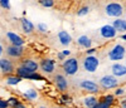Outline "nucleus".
I'll use <instances>...</instances> for the list:
<instances>
[{"label":"nucleus","instance_id":"nucleus-1","mask_svg":"<svg viewBox=\"0 0 126 108\" xmlns=\"http://www.w3.org/2000/svg\"><path fill=\"white\" fill-rule=\"evenodd\" d=\"M62 72L66 77H73L79 72V60L76 57H69L64 62H62Z\"/></svg>","mask_w":126,"mask_h":108},{"label":"nucleus","instance_id":"nucleus-2","mask_svg":"<svg viewBox=\"0 0 126 108\" xmlns=\"http://www.w3.org/2000/svg\"><path fill=\"white\" fill-rule=\"evenodd\" d=\"M103 10H105V14L107 16L119 19L122 16V14L125 12V6L119 1H109L107 4H105Z\"/></svg>","mask_w":126,"mask_h":108},{"label":"nucleus","instance_id":"nucleus-3","mask_svg":"<svg viewBox=\"0 0 126 108\" xmlns=\"http://www.w3.org/2000/svg\"><path fill=\"white\" fill-rule=\"evenodd\" d=\"M126 57V48L125 45L116 43L109 52H107V58L113 63H121Z\"/></svg>","mask_w":126,"mask_h":108},{"label":"nucleus","instance_id":"nucleus-4","mask_svg":"<svg viewBox=\"0 0 126 108\" xmlns=\"http://www.w3.org/2000/svg\"><path fill=\"white\" fill-rule=\"evenodd\" d=\"M100 67V58L97 55H85L82 59V69L87 73H96Z\"/></svg>","mask_w":126,"mask_h":108},{"label":"nucleus","instance_id":"nucleus-5","mask_svg":"<svg viewBox=\"0 0 126 108\" xmlns=\"http://www.w3.org/2000/svg\"><path fill=\"white\" fill-rule=\"evenodd\" d=\"M119 79L116 77H113L112 74H106V75H103V77L100 78V82H98V85H100V88L101 91H105V92H107V91H111V89H116L119 87Z\"/></svg>","mask_w":126,"mask_h":108},{"label":"nucleus","instance_id":"nucleus-6","mask_svg":"<svg viewBox=\"0 0 126 108\" xmlns=\"http://www.w3.org/2000/svg\"><path fill=\"white\" fill-rule=\"evenodd\" d=\"M39 69L47 75H53L57 69V60L50 57L42 58L39 62Z\"/></svg>","mask_w":126,"mask_h":108},{"label":"nucleus","instance_id":"nucleus-7","mask_svg":"<svg viewBox=\"0 0 126 108\" xmlns=\"http://www.w3.org/2000/svg\"><path fill=\"white\" fill-rule=\"evenodd\" d=\"M52 78H53L52 81H53V84H54V87L58 92L67 93V91L69 88V82H68V78L63 73H54Z\"/></svg>","mask_w":126,"mask_h":108},{"label":"nucleus","instance_id":"nucleus-8","mask_svg":"<svg viewBox=\"0 0 126 108\" xmlns=\"http://www.w3.org/2000/svg\"><path fill=\"white\" fill-rule=\"evenodd\" d=\"M78 87H79L83 92H86L87 94L98 95L100 92H101V88H100L98 83H96L94 81H91V79H82V81H79Z\"/></svg>","mask_w":126,"mask_h":108},{"label":"nucleus","instance_id":"nucleus-9","mask_svg":"<svg viewBox=\"0 0 126 108\" xmlns=\"http://www.w3.org/2000/svg\"><path fill=\"white\" fill-rule=\"evenodd\" d=\"M15 64L12 59L9 58H0V72H1L5 77L8 75L15 74Z\"/></svg>","mask_w":126,"mask_h":108},{"label":"nucleus","instance_id":"nucleus-10","mask_svg":"<svg viewBox=\"0 0 126 108\" xmlns=\"http://www.w3.org/2000/svg\"><path fill=\"white\" fill-rule=\"evenodd\" d=\"M115 102H116V97L112 93H106L101 97H98V102L93 108H111Z\"/></svg>","mask_w":126,"mask_h":108},{"label":"nucleus","instance_id":"nucleus-11","mask_svg":"<svg viewBox=\"0 0 126 108\" xmlns=\"http://www.w3.org/2000/svg\"><path fill=\"white\" fill-rule=\"evenodd\" d=\"M98 33H100V37L105 40H112L116 38L117 35V31L111 24H105L102 25L100 29H98Z\"/></svg>","mask_w":126,"mask_h":108},{"label":"nucleus","instance_id":"nucleus-12","mask_svg":"<svg viewBox=\"0 0 126 108\" xmlns=\"http://www.w3.org/2000/svg\"><path fill=\"white\" fill-rule=\"evenodd\" d=\"M28 73H37L39 70V62L33 58H23L20 59V64Z\"/></svg>","mask_w":126,"mask_h":108},{"label":"nucleus","instance_id":"nucleus-13","mask_svg":"<svg viewBox=\"0 0 126 108\" xmlns=\"http://www.w3.org/2000/svg\"><path fill=\"white\" fill-rule=\"evenodd\" d=\"M25 53V48L24 47H14V45H6L5 47V54L9 58L13 59H20Z\"/></svg>","mask_w":126,"mask_h":108},{"label":"nucleus","instance_id":"nucleus-14","mask_svg":"<svg viewBox=\"0 0 126 108\" xmlns=\"http://www.w3.org/2000/svg\"><path fill=\"white\" fill-rule=\"evenodd\" d=\"M5 37H6L10 45H14V47H24L25 45L24 38L20 34L15 33V31H8V33L5 34Z\"/></svg>","mask_w":126,"mask_h":108},{"label":"nucleus","instance_id":"nucleus-15","mask_svg":"<svg viewBox=\"0 0 126 108\" xmlns=\"http://www.w3.org/2000/svg\"><path fill=\"white\" fill-rule=\"evenodd\" d=\"M57 39H58V41H59V44H61L62 47H64V48L69 47V45L72 44V41H73L72 35L68 33L67 30H64V29H62V30H59V31H58V34H57Z\"/></svg>","mask_w":126,"mask_h":108},{"label":"nucleus","instance_id":"nucleus-16","mask_svg":"<svg viewBox=\"0 0 126 108\" xmlns=\"http://www.w3.org/2000/svg\"><path fill=\"white\" fill-rule=\"evenodd\" d=\"M76 43H77V45H78L81 49H85V50L92 48V45H93L92 38H91L90 35H87V34H81V35L76 39Z\"/></svg>","mask_w":126,"mask_h":108},{"label":"nucleus","instance_id":"nucleus-17","mask_svg":"<svg viewBox=\"0 0 126 108\" xmlns=\"http://www.w3.org/2000/svg\"><path fill=\"white\" fill-rule=\"evenodd\" d=\"M111 74L113 75V77H116L117 79L122 78V77H126V64L113 63L111 66Z\"/></svg>","mask_w":126,"mask_h":108},{"label":"nucleus","instance_id":"nucleus-18","mask_svg":"<svg viewBox=\"0 0 126 108\" xmlns=\"http://www.w3.org/2000/svg\"><path fill=\"white\" fill-rule=\"evenodd\" d=\"M20 28H22L23 33L25 35H30L34 33L35 25L33 24V21H30L28 18H20Z\"/></svg>","mask_w":126,"mask_h":108},{"label":"nucleus","instance_id":"nucleus-19","mask_svg":"<svg viewBox=\"0 0 126 108\" xmlns=\"http://www.w3.org/2000/svg\"><path fill=\"white\" fill-rule=\"evenodd\" d=\"M22 97L24 98V101H27V102H35V101H38V98H39V93H38V91H37L35 88L28 87V88L22 93Z\"/></svg>","mask_w":126,"mask_h":108},{"label":"nucleus","instance_id":"nucleus-20","mask_svg":"<svg viewBox=\"0 0 126 108\" xmlns=\"http://www.w3.org/2000/svg\"><path fill=\"white\" fill-rule=\"evenodd\" d=\"M98 102V95L94 94H86L82 98V106L83 108H93Z\"/></svg>","mask_w":126,"mask_h":108},{"label":"nucleus","instance_id":"nucleus-21","mask_svg":"<svg viewBox=\"0 0 126 108\" xmlns=\"http://www.w3.org/2000/svg\"><path fill=\"white\" fill-rule=\"evenodd\" d=\"M111 25L116 29L117 33H120V34H125L126 33V19H124V18L113 19Z\"/></svg>","mask_w":126,"mask_h":108},{"label":"nucleus","instance_id":"nucleus-22","mask_svg":"<svg viewBox=\"0 0 126 108\" xmlns=\"http://www.w3.org/2000/svg\"><path fill=\"white\" fill-rule=\"evenodd\" d=\"M22 78L18 77L16 74H12V75H8V77H5V84L9 85V87H16V85H19L20 83H22Z\"/></svg>","mask_w":126,"mask_h":108},{"label":"nucleus","instance_id":"nucleus-23","mask_svg":"<svg viewBox=\"0 0 126 108\" xmlns=\"http://www.w3.org/2000/svg\"><path fill=\"white\" fill-rule=\"evenodd\" d=\"M58 103L59 106H63V107H69L73 103V98L68 93H61L59 98H58Z\"/></svg>","mask_w":126,"mask_h":108},{"label":"nucleus","instance_id":"nucleus-24","mask_svg":"<svg viewBox=\"0 0 126 108\" xmlns=\"http://www.w3.org/2000/svg\"><path fill=\"white\" fill-rule=\"evenodd\" d=\"M24 81H32V82H43V81H46V78H44V75H43V74H40V73H38V72H37V73H29Z\"/></svg>","mask_w":126,"mask_h":108},{"label":"nucleus","instance_id":"nucleus-25","mask_svg":"<svg viewBox=\"0 0 126 108\" xmlns=\"http://www.w3.org/2000/svg\"><path fill=\"white\" fill-rule=\"evenodd\" d=\"M90 12H91V6H90V5H87V4H83V5H81V6L77 9L76 15H77V16H79V18H83V16L88 15V14H90Z\"/></svg>","mask_w":126,"mask_h":108},{"label":"nucleus","instance_id":"nucleus-26","mask_svg":"<svg viewBox=\"0 0 126 108\" xmlns=\"http://www.w3.org/2000/svg\"><path fill=\"white\" fill-rule=\"evenodd\" d=\"M71 50L69 49H63V50H61V52H58L57 53V60H59V62H64L67 58H69L71 57Z\"/></svg>","mask_w":126,"mask_h":108},{"label":"nucleus","instance_id":"nucleus-27","mask_svg":"<svg viewBox=\"0 0 126 108\" xmlns=\"http://www.w3.org/2000/svg\"><path fill=\"white\" fill-rule=\"evenodd\" d=\"M35 30L40 34H47L49 31V28H48V24H46V23H38L35 25Z\"/></svg>","mask_w":126,"mask_h":108},{"label":"nucleus","instance_id":"nucleus-28","mask_svg":"<svg viewBox=\"0 0 126 108\" xmlns=\"http://www.w3.org/2000/svg\"><path fill=\"white\" fill-rule=\"evenodd\" d=\"M38 3H39L40 6L47 8V9H52V8H54V5H56L54 0H39Z\"/></svg>","mask_w":126,"mask_h":108},{"label":"nucleus","instance_id":"nucleus-29","mask_svg":"<svg viewBox=\"0 0 126 108\" xmlns=\"http://www.w3.org/2000/svg\"><path fill=\"white\" fill-rule=\"evenodd\" d=\"M6 102H8V104H9V108H15V106H16L20 101H19L18 97H15V95H10L9 98H6Z\"/></svg>","mask_w":126,"mask_h":108},{"label":"nucleus","instance_id":"nucleus-30","mask_svg":"<svg viewBox=\"0 0 126 108\" xmlns=\"http://www.w3.org/2000/svg\"><path fill=\"white\" fill-rule=\"evenodd\" d=\"M0 8H3L4 10H10L12 9V3H10V0H0Z\"/></svg>","mask_w":126,"mask_h":108},{"label":"nucleus","instance_id":"nucleus-31","mask_svg":"<svg viewBox=\"0 0 126 108\" xmlns=\"http://www.w3.org/2000/svg\"><path fill=\"white\" fill-rule=\"evenodd\" d=\"M125 93H126V92H125V89H124V88L117 87L116 89L113 91V93H112V94H113L115 97H122V95H125Z\"/></svg>","mask_w":126,"mask_h":108},{"label":"nucleus","instance_id":"nucleus-32","mask_svg":"<svg viewBox=\"0 0 126 108\" xmlns=\"http://www.w3.org/2000/svg\"><path fill=\"white\" fill-rule=\"evenodd\" d=\"M96 53H97V48H90L86 50V55H96Z\"/></svg>","mask_w":126,"mask_h":108},{"label":"nucleus","instance_id":"nucleus-33","mask_svg":"<svg viewBox=\"0 0 126 108\" xmlns=\"http://www.w3.org/2000/svg\"><path fill=\"white\" fill-rule=\"evenodd\" d=\"M0 108H9V104H8L6 99L0 98Z\"/></svg>","mask_w":126,"mask_h":108},{"label":"nucleus","instance_id":"nucleus-34","mask_svg":"<svg viewBox=\"0 0 126 108\" xmlns=\"http://www.w3.org/2000/svg\"><path fill=\"white\" fill-rule=\"evenodd\" d=\"M15 108H29V107H28V104H25L24 102H22V101H20V102H19V103L15 106Z\"/></svg>","mask_w":126,"mask_h":108},{"label":"nucleus","instance_id":"nucleus-35","mask_svg":"<svg viewBox=\"0 0 126 108\" xmlns=\"http://www.w3.org/2000/svg\"><path fill=\"white\" fill-rule=\"evenodd\" d=\"M119 108H126V98H122L119 102Z\"/></svg>","mask_w":126,"mask_h":108},{"label":"nucleus","instance_id":"nucleus-36","mask_svg":"<svg viewBox=\"0 0 126 108\" xmlns=\"http://www.w3.org/2000/svg\"><path fill=\"white\" fill-rule=\"evenodd\" d=\"M4 52H5V49H4L3 44H0V58L3 57V54H4Z\"/></svg>","mask_w":126,"mask_h":108},{"label":"nucleus","instance_id":"nucleus-37","mask_svg":"<svg viewBox=\"0 0 126 108\" xmlns=\"http://www.w3.org/2000/svg\"><path fill=\"white\" fill-rule=\"evenodd\" d=\"M34 108H49V107L46 106V104H38V106H35Z\"/></svg>","mask_w":126,"mask_h":108},{"label":"nucleus","instance_id":"nucleus-38","mask_svg":"<svg viewBox=\"0 0 126 108\" xmlns=\"http://www.w3.org/2000/svg\"><path fill=\"white\" fill-rule=\"evenodd\" d=\"M120 39H121V40H124V41H126V33H125V34H121Z\"/></svg>","mask_w":126,"mask_h":108},{"label":"nucleus","instance_id":"nucleus-39","mask_svg":"<svg viewBox=\"0 0 126 108\" xmlns=\"http://www.w3.org/2000/svg\"><path fill=\"white\" fill-rule=\"evenodd\" d=\"M52 108H67V107H63V106H53Z\"/></svg>","mask_w":126,"mask_h":108},{"label":"nucleus","instance_id":"nucleus-40","mask_svg":"<svg viewBox=\"0 0 126 108\" xmlns=\"http://www.w3.org/2000/svg\"><path fill=\"white\" fill-rule=\"evenodd\" d=\"M125 10H126V4H125Z\"/></svg>","mask_w":126,"mask_h":108}]
</instances>
